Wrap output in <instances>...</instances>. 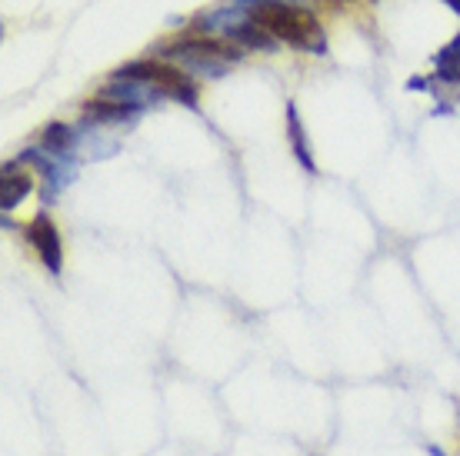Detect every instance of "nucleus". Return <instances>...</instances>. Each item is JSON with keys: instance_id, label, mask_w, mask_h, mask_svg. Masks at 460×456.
<instances>
[{"instance_id": "obj_1", "label": "nucleus", "mask_w": 460, "mask_h": 456, "mask_svg": "<svg viewBox=\"0 0 460 456\" xmlns=\"http://www.w3.org/2000/svg\"><path fill=\"white\" fill-rule=\"evenodd\" d=\"M253 23H261L264 31L284 40V44L297 47V50H314V54H323V27L317 23L311 11L304 7H290L284 0H261L247 11Z\"/></svg>"}, {"instance_id": "obj_2", "label": "nucleus", "mask_w": 460, "mask_h": 456, "mask_svg": "<svg viewBox=\"0 0 460 456\" xmlns=\"http://www.w3.org/2000/svg\"><path fill=\"white\" fill-rule=\"evenodd\" d=\"M117 77H130V80H147L154 87H161L164 97L171 101H181L184 107L197 110V83L187 77L184 70L171 67L164 60H130L117 70Z\"/></svg>"}, {"instance_id": "obj_3", "label": "nucleus", "mask_w": 460, "mask_h": 456, "mask_svg": "<svg viewBox=\"0 0 460 456\" xmlns=\"http://www.w3.org/2000/svg\"><path fill=\"white\" fill-rule=\"evenodd\" d=\"M17 163H34L37 171H40V177H44V200L50 204V200H58V194L67 187L74 177H77V157H70V153H64V157L50 160L47 157V150H23L21 157H17Z\"/></svg>"}, {"instance_id": "obj_4", "label": "nucleus", "mask_w": 460, "mask_h": 456, "mask_svg": "<svg viewBox=\"0 0 460 456\" xmlns=\"http://www.w3.org/2000/svg\"><path fill=\"white\" fill-rule=\"evenodd\" d=\"M27 240H31V247L37 250V257L44 260L47 270L58 276L60 267H64V240H60L58 224L47 217V214H37L31 220V227H27Z\"/></svg>"}, {"instance_id": "obj_5", "label": "nucleus", "mask_w": 460, "mask_h": 456, "mask_svg": "<svg viewBox=\"0 0 460 456\" xmlns=\"http://www.w3.org/2000/svg\"><path fill=\"white\" fill-rule=\"evenodd\" d=\"M164 60H177V57H217L227 60V64H237L243 57L241 47L227 44V40H210V37H190V40H181V44H171L161 50Z\"/></svg>"}, {"instance_id": "obj_6", "label": "nucleus", "mask_w": 460, "mask_h": 456, "mask_svg": "<svg viewBox=\"0 0 460 456\" xmlns=\"http://www.w3.org/2000/svg\"><path fill=\"white\" fill-rule=\"evenodd\" d=\"M84 114L93 124H134L140 114V107L134 103H120V101H87L84 103Z\"/></svg>"}, {"instance_id": "obj_7", "label": "nucleus", "mask_w": 460, "mask_h": 456, "mask_svg": "<svg viewBox=\"0 0 460 456\" xmlns=\"http://www.w3.org/2000/svg\"><path fill=\"white\" fill-rule=\"evenodd\" d=\"M224 34H227L237 47H251V50H274L277 47V37L270 34V31H264L261 23H253L251 17H247V21H237V23H227Z\"/></svg>"}, {"instance_id": "obj_8", "label": "nucleus", "mask_w": 460, "mask_h": 456, "mask_svg": "<svg viewBox=\"0 0 460 456\" xmlns=\"http://www.w3.org/2000/svg\"><path fill=\"white\" fill-rule=\"evenodd\" d=\"M288 140H290V150H294V157H297L300 167H304L307 173H317L311 144H307V130H304V124H300L297 103H288Z\"/></svg>"}, {"instance_id": "obj_9", "label": "nucleus", "mask_w": 460, "mask_h": 456, "mask_svg": "<svg viewBox=\"0 0 460 456\" xmlns=\"http://www.w3.org/2000/svg\"><path fill=\"white\" fill-rule=\"evenodd\" d=\"M34 190V180L27 177V173H4V183H0V210L4 214H11L21 206V200Z\"/></svg>"}, {"instance_id": "obj_10", "label": "nucleus", "mask_w": 460, "mask_h": 456, "mask_svg": "<svg viewBox=\"0 0 460 456\" xmlns=\"http://www.w3.org/2000/svg\"><path fill=\"white\" fill-rule=\"evenodd\" d=\"M434 64H438L440 83H460V34L447 47H440L434 54Z\"/></svg>"}, {"instance_id": "obj_11", "label": "nucleus", "mask_w": 460, "mask_h": 456, "mask_svg": "<svg viewBox=\"0 0 460 456\" xmlns=\"http://www.w3.org/2000/svg\"><path fill=\"white\" fill-rule=\"evenodd\" d=\"M77 134H74V127L67 124H50L44 130V140H40V147L47 150V153H54V157H64V153H70V150L77 147Z\"/></svg>"}, {"instance_id": "obj_12", "label": "nucleus", "mask_w": 460, "mask_h": 456, "mask_svg": "<svg viewBox=\"0 0 460 456\" xmlns=\"http://www.w3.org/2000/svg\"><path fill=\"white\" fill-rule=\"evenodd\" d=\"M177 60H181L187 70L208 74V77H220V74L227 70V60H217V57H177Z\"/></svg>"}, {"instance_id": "obj_13", "label": "nucleus", "mask_w": 460, "mask_h": 456, "mask_svg": "<svg viewBox=\"0 0 460 456\" xmlns=\"http://www.w3.org/2000/svg\"><path fill=\"white\" fill-rule=\"evenodd\" d=\"M407 87H411V91H424L427 83H424V77H414L411 83H407Z\"/></svg>"}, {"instance_id": "obj_14", "label": "nucleus", "mask_w": 460, "mask_h": 456, "mask_svg": "<svg viewBox=\"0 0 460 456\" xmlns=\"http://www.w3.org/2000/svg\"><path fill=\"white\" fill-rule=\"evenodd\" d=\"M444 4H447L450 11H454V13H457V17H460V0H444Z\"/></svg>"}, {"instance_id": "obj_15", "label": "nucleus", "mask_w": 460, "mask_h": 456, "mask_svg": "<svg viewBox=\"0 0 460 456\" xmlns=\"http://www.w3.org/2000/svg\"><path fill=\"white\" fill-rule=\"evenodd\" d=\"M427 453H430V456H444V450H440V446H427Z\"/></svg>"}]
</instances>
